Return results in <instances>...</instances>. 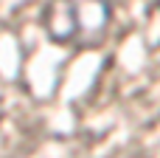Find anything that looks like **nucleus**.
Returning a JSON list of instances; mask_svg holds the SVG:
<instances>
[{"label": "nucleus", "instance_id": "obj_1", "mask_svg": "<svg viewBox=\"0 0 160 158\" xmlns=\"http://www.w3.org/2000/svg\"><path fill=\"white\" fill-rule=\"evenodd\" d=\"M110 0H48L42 25L56 45L96 48L110 31Z\"/></svg>", "mask_w": 160, "mask_h": 158}, {"label": "nucleus", "instance_id": "obj_2", "mask_svg": "<svg viewBox=\"0 0 160 158\" xmlns=\"http://www.w3.org/2000/svg\"><path fill=\"white\" fill-rule=\"evenodd\" d=\"M158 8H160V0H158Z\"/></svg>", "mask_w": 160, "mask_h": 158}]
</instances>
